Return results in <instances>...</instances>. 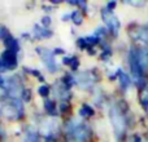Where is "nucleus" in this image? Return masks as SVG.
<instances>
[{
    "label": "nucleus",
    "mask_w": 148,
    "mask_h": 142,
    "mask_svg": "<svg viewBox=\"0 0 148 142\" xmlns=\"http://www.w3.org/2000/svg\"><path fill=\"white\" fill-rule=\"evenodd\" d=\"M91 137V131L86 124L78 123L75 120L70 122L66 127L68 142H88Z\"/></svg>",
    "instance_id": "f257e3e1"
},
{
    "label": "nucleus",
    "mask_w": 148,
    "mask_h": 142,
    "mask_svg": "<svg viewBox=\"0 0 148 142\" xmlns=\"http://www.w3.org/2000/svg\"><path fill=\"white\" fill-rule=\"evenodd\" d=\"M109 118L113 131L117 137H122L126 131V118L117 105H112L109 109Z\"/></svg>",
    "instance_id": "f03ea898"
},
{
    "label": "nucleus",
    "mask_w": 148,
    "mask_h": 142,
    "mask_svg": "<svg viewBox=\"0 0 148 142\" xmlns=\"http://www.w3.org/2000/svg\"><path fill=\"white\" fill-rule=\"evenodd\" d=\"M1 112L7 118L17 119L21 118L23 114V106L21 105V101L18 98H12L10 102H5L1 106Z\"/></svg>",
    "instance_id": "7ed1b4c3"
},
{
    "label": "nucleus",
    "mask_w": 148,
    "mask_h": 142,
    "mask_svg": "<svg viewBox=\"0 0 148 142\" xmlns=\"http://www.w3.org/2000/svg\"><path fill=\"white\" fill-rule=\"evenodd\" d=\"M129 61H130V69H131V72H133L134 79H135L136 81H142L144 69L140 64V60H139L138 51H135L134 48H131V51H130Z\"/></svg>",
    "instance_id": "20e7f679"
},
{
    "label": "nucleus",
    "mask_w": 148,
    "mask_h": 142,
    "mask_svg": "<svg viewBox=\"0 0 148 142\" xmlns=\"http://www.w3.org/2000/svg\"><path fill=\"white\" fill-rule=\"evenodd\" d=\"M36 52H38L39 57L42 58V61L44 62L46 67L51 72H56L57 71V64H56V60L53 57V53H52L49 49H46V48H36Z\"/></svg>",
    "instance_id": "39448f33"
},
{
    "label": "nucleus",
    "mask_w": 148,
    "mask_h": 142,
    "mask_svg": "<svg viewBox=\"0 0 148 142\" xmlns=\"http://www.w3.org/2000/svg\"><path fill=\"white\" fill-rule=\"evenodd\" d=\"M101 17H103V20L105 21V23L108 25L109 30L112 31L114 35H117L118 30H120V20L113 14L112 10H108L107 8H105V9L101 12Z\"/></svg>",
    "instance_id": "423d86ee"
},
{
    "label": "nucleus",
    "mask_w": 148,
    "mask_h": 142,
    "mask_svg": "<svg viewBox=\"0 0 148 142\" xmlns=\"http://www.w3.org/2000/svg\"><path fill=\"white\" fill-rule=\"evenodd\" d=\"M1 64L4 66V69H9V70L14 69L17 66V53L7 49L1 54Z\"/></svg>",
    "instance_id": "0eeeda50"
},
{
    "label": "nucleus",
    "mask_w": 148,
    "mask_h": 142,
    "mask_svg": "<svg viewBox=\"0 0 148 142\" xmlns=\"http://www.w3.org/2000/svg\"><path fill=\"white\" fill-rule=\"evenodd\" d=\"M77 83L81 87L82 89H88L94 85L95 83V76L94 74L88 72V71H84V72H81L77 78Z\"/></svg>",
    "instance_id": "6e6552de"
},
{
    "label": "nucleus",
    "mask_w": 148,
    "mask_h": 142,
    "mask_svg": "<svg viewBox=\"0 0 148 142\" xmlns=\"http://www.w3.org/2000/svg\"><path fill=\"white\" fill-rule=\"evenodd\" d=\"M133 38L138 41H142L146 45H148V28H144V27H140L138 30H135L133 32Z\"/></svg>",
    "instance_id": "1a4fd4ad"
},
{
    "label": "nucleus",
    "mask_w": 148,
    "mask_h": 142,
    "mask_svg": "<svg viewBox=\"0 0 148 142\" xmlns=\"http://www.w3.org/2000/svg\"><path fill=\"white\" fill-rule=\"evenodd\" d=\"M4 43L7 44L8 51H12V52H14V53H17V52H18V48H20V45H18V41L16 40V39L13 38L12 35L8 36V38L4 40Z\"/></svg>",
    "instance_id": "9d476101"
},
{
    "label": "nucleus",
    "mask_w": 148,
    "mask_h": 142,
    "mask_svg": "<svg viewBox=\"0 0 148 142\" xmlns=\"http://www.w3.org/2000/svg\"><path fill=\"white\" fill-rule=\"evenodd\" d=\"M117 76H118V80H120V84L122 88H127L129 85H130V78H129V75L126 72H123L122 70H118L117 71Z\"/></svg>",
    "instance_id": "9b49d317"
},
{
    "label": "nucleus",
    "mask_w": 148,
    "mask_h": 142,
    "mask_svg": "<svg viewBox=\"0 0 148 142\" xmlns=\"http://www.w3.org/2000/svg\"><path fill=\"white\" fill-rule=\"evenodd\" d=\"M23 142H40V140H39V135L35 132V131H33V129L27 131Z\"/></svg>",
    "instance_id": "f8f14e48"
},
{
    "label": "nucleus",
    "mask_w": 148,
    "mask_h": 142,
    "mask_svg": "<svg viewBox=\"0 0 148 142\" xmlns=\"http://www.w3.org/2000/svg\"><path fill=\"white\" fill-rule=\"evenodd\" d=\"M34 34H35L36 38H49V36L52 35V32L48 30V28H43V27L39 28V26H36L35 27Z\"/></svg>",
    "instance_id": "ddd939ff"
},
{
    "label": "nucleus",
    "mask_w": 148,
    "mask_h": 142,
    "mask_svg": "<svg viewBox=\"0 0 148 142\" xmlns=\"http://www.w3.org/2000/svg\"><path fill=\"white\" fill-rule=\"evenodd\" d=\"M44 107H46L47 112L51 115H56V103L53 101H46L44 103Z\"/></svg>",
    "instance_id": "4468645a"
},
{
    "label": "nucleus",
    "mask_w": 148,
    "mask_h": 142,
    "mask_svg": "<svg viewBox=\"0 0 148 142\" xmlns=\"http://www.w3.org/2000/svg\"><path fill=\"white\" fill-rule=\"evenodd\" d=\"M70 18H72V21L75 25H81L82 21H83V18H82V14L79 10H74L73 13H70Z\"/></svg>",
    "instance_id": "2eb2a0df"
},
{
    "label": "nucleus",
    "mask_w": 148,
    "mask_h": 142,
    "mask_svg": "<svg viewBox=\"0 0 148 142\" xmlns=\"http://www.w3.org/2000/svg\"><path fill=\"white\" fill-rule=\"evenodd\" d=\"M64 64L65 65H69V66H72L73 70H75L77 67H78V60H77L75 57H65V58H64Z\"/></svg>",
    "instance_id": "dca6fc26"
},
{
    "label": "nucleus",
    "mask_w": 148,
    "mask_h": 142,
    "mask_svg": "<svg viewBox=\"0 0 148 142\" xmlns=\"http://www.w3.org/2000/svg\"><path fill=\"white\" fill-rule=\"evenodd\" d=\"M79 112H81L82 116H91V115L94 114V110H92V107L88 106V105H83V106L81 107V110H79Z\"/></svg>",
    "instance_id": "f3484780"
},
{
    "label": "nucleus",
    "mask_w": 148,
    "mask_h": 142,
    "mask_svg": "<svg viewBox=\"0 0 148 142\" xmlns=\"http://www.w3.org/2000/svg\"><path fill=\"white\" fill-rule=\"evenodd\" d=\"M125 4H129V5H133V7H144L146 5V1H138V0H129V1H125Z\"/></svg>",
    "instance_id": "a211bd4d"
},
{
    "label": "nucleus",
    "mask_w": 148,
    "mask_h": 142,
    "mask_svg": "<svg viewBox=\"0 0 148 142\" xmlns=\"http://www.w3.org/2000/svg\"><path fill=\"white\" fill-rule=\"evenodd\" d=\"M9 35H10L9 31H8L4 26H0V39H1V40H5Z\"/></svg>",
    "instance_id": "6ab92c4d"
},
{
    "label": "nucleus",
    "mask_w": 148,
    "mask_h": 142,
    "mask_svg": "<svg viewBox=\"0 0 148 142\" xmlns=\"http://www.w3.org/2000/svg\"><path fill=\"white\" fill-rule=\"evenodd\" d=\"M38 92H39L40 96L46 97V96H48V93H49V88L47 85H40L39 87V89H38Z\"/></svg>",
    "instance_id": "aec40b11"
},
{
    "label": "nucleus",
    "mask_w": 148,
    "mask_h": 142,
    "mask_svg": "<svg viewBox=\"0 0 148 142\" xmlns=\"http://www.w3.org/2000/svg\"><path fill=\"white\" fill-rule=\"evenodd\" d=\"M140 99H142V103L144 105V106H148V91L146 92H143V94H142V97H140Z\"/></svg>",
    "instance_id": "412c9836"
},
{
    "label": "nucleus",
    "mask_w": 148,
    "mask_h": 142,
    "mask_svg": "<svg viewBox=\"0 0 148 142\" xmlns=\"http://www.w3.org/2000/svg\"><path fill=\"white\" fill-rule=\"evenodd\" d=\"M42 23H43L44 26H48L49 23H51V18L49 17H43L42 18Z\"/></svg>",
    "instance_id": "4be33fe9"
},
{
    "label": "nucleus",
    "mask_w": 148,
    "mask_h": 142,
    "mask_svg": "<svg viewBox=\"0 0 148 142\" xmlns=\"http://www.w3.org/2000/svg\"><path fill=\"white\" fill-rule=\"evenodd\" d=\"M130 142H142V138L139 137V136H133V137H131V140H130Z\"/></svg>",
    "instance_id": "5701e85b"
},
{
    "label": "nucleus",
    "mask_w": 148,
    "mask_h": 142,
    "mask_svg": "<svg viewBox=\"0 0 148 142\" xmlns=\"http://www.w3.org/2000/svg\"><path fill=\"white\" fill-rule=\"evenodd\" d=\"M3 85H4V80H3V78L0 76V87H3Z\"/></svg>",
    "instance_id": "b1692460"
},
{
    "label": "nucleus",
    "mask_w": 148,
    "mask_h": 142,
    "mask_svg": "<svg viewBox=\"0 0 148 142\" xmlns=\"http://www.w3.org/2000/svg\"><path fill=\"white\" fill-rule=\"evenodd\" d=\"M0 69H4V66H3V64H1V58H0Z\"/></svg>",
    "instance_id": "393cba45"
}]
</instances>
